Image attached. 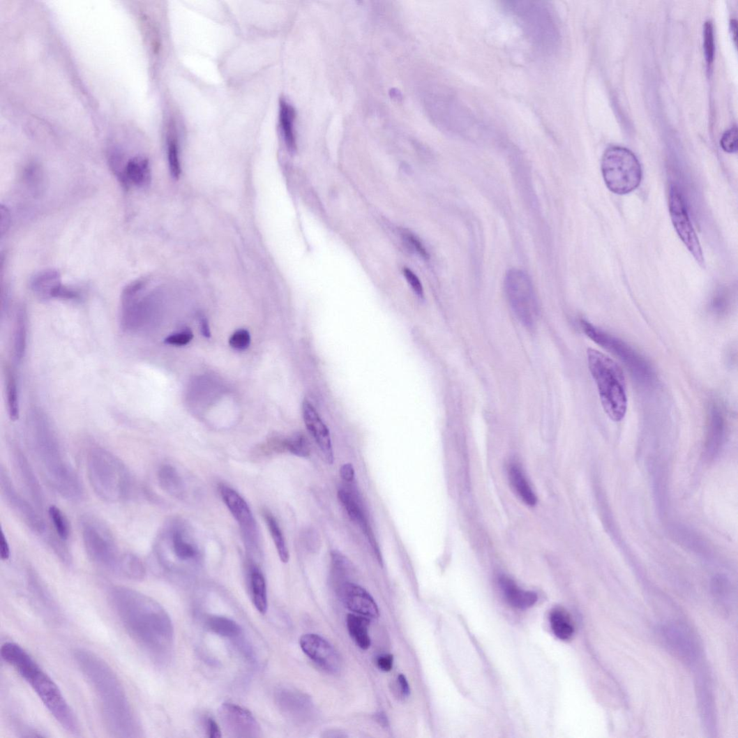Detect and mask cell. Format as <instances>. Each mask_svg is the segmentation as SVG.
<instances>
[{
    "label": "cell",
    "mask_w": 738,
    "mask_h": 738,
    "mask_svg": "<svg viewBox=\"0 0 738 738\" xmlns=\"http://www.w3.org/2000/svg\"><path fill=\"white\" fill-rule=\"evenodd\" d=\"M110 596L130 637L154 661H163L172 638L171 622L163 608L153 598L123 586L114 587Z\"/></svg>",
    "instance_id": "6da1fadb"
},
{
    "label": "cell",
    "mask_w": 738,
    "mask_h": 738,
    "mask_svg": "<svg viewBox=\"0 0 738 738\" xmlns=\"http://www.w3.org/2000/svg\"><path fill=\"white\" fill-rule=\"evenodd\" d=\"M74 659L98 698L106 729L112 736L138 737L142 728L114 670L91 651L77 649Z\"/></svg>",
    "instance_id": "7a4b0ae2"
},
{
    "label": "cell",
    "mask_w": 738,
    "mask_h": 738,
    "mask_svg": "<svg viewBox=\"0 0 738 738\" xmlns=\"http://www.w3.org/2000/svg\"><path fill=\"white\" fill-rule=\"evenodd\" d=\"M29 443L43 477L63 497L81 500L83 488L80 477L65 455L57 434L43 412L34 409L29 423Z\"/></svg>",
    "instance_id": "3957f363"
},
{
    "label": "cell",
    "mask_w": 738,
    "mask_h": 738,
    "mask_svg": "<svg viewBox=\"0 0 738 738\" xmlns=\"http://www.w3.org/2000/svg\"><path fill=\"white\" fill-rule=\"evenodd\" d=\"M0 656L31 686L61 728L74 735L80 732L76 714L59 688L24 648L8 642L0 649Z\"/></svg>",
    "instance_id": "277c9868"
},
{
    "label": "cell",
    "mask_w": 738,
    "mask_h": 738,
    "mask_svg": "<svg viewBox=\"0 0 738 738\" xmlns=\"http://www.w3.org/2000/svg\"><path fill=\"white\" fill-rule=\"evenodd\" d=\"M502 7L515 21L536 50L546 54L557 52L561 40L559 23L550 4L540 1H508L502 3Z\"/></svg>",
    "instance_id": "5b68a950"
},
{
    "label": "cell",
    "mask_w": 738,
    "mask_h": 738,
    "mask_svg": "<svg viewBox=\"0 0 738 738\" xmlns=\"http://www.w3.org/2000/svg\"><path fill=\"white\" fill-rule=\"evenodd\" d=\"M86 465L90 484L103 502L120 503L131 493L132 475L113 453L102 447H93L86 455Z\"/></svg>",
    "instance_id": "8992f818"
},
{
    "label": "cell",
    "mask_w": 738,
    "mask_h": 738,
    "mask_svg": "<svg viewBox=\"0 0 738 738\" xmlns=\"http://www.w3.org/2000/svg\"><path fill=\"white\" fill-rule=\"evenodd\" d=\"M587 356L602 407L611 420L619 422L625 417L628 404L622 369L613 359L597 350L589 349Z\"/></svg>",
    "instance_id": "52a82bcc"
},
{
    "label": "cell",
    "mask_w": 738,
    "mask_h": 738,
    "mask_svg": "<svg viewBox=\"0 0 738 738\" xmlns=\"http://www.w3.org/2000/svg\"><path fill=\"white\" fill-rule=\"evenodd\" d=\"M601 170L607 188L618 195L635 190L642 178V167L636 156L631 150L618 146L605 151Z\"/></svg>",
    "instance_id": "ba28073f"
},
{
    "label": "cell",
    "mask_w": 738,
    "mask_h": 738,
    "mask_svg": "<svg viewBox=\"0 0 738 738\" xmlns=\"http://www.w3.org/2000/svg\"><path fill=\"white\" fill-rule=\"evenodd\" d=\"M580 325L586 336L603 349L618 357L640 384L647 386L654 384L656 377L653 368L631 346L588 321L581 319Z\"/></svg>",
    "instance_id": "9c48e42d"
},
{
    "label": "cell",
    "mask_w": 738,
    "mask_h": 738,
    "mask_svg": "<svg viewBox=\"0 0 738 738\" xmlns=\"http://www.w3.org/2000/svg\"><path fill=\"white\" fill-rule=\"evenodd\" d=\"M84 547L91 560L99 567L118 573L121 555L110 529L97 518L85 515L81 520Z\"/></svg>",
    "instance_id": "30bf717a"
},
{
    "label": "cell",
    "mask_w": 738,
    "mask_h": 738,
    "mask_svg": "<svg viewBox=\"0 0 738 738\" xmlns=\"http://www.w3.org/2000/svg\"><path fill=\"white\" fill-rule=\"evenodd\" d=\"M505 291L509 305L517 318L532 327L538 316V305L532 282L524 271L510 270L505 278Z\"/></svg>",
    "instance_id": "8fae6325"
},
{
    "label": "cell",
    "mask_w": 738,
    "mask_h": 738,
    "mask_svg": "<svg viewBox=\"0 0 738 738\" xmlns=\"http://www.w3.org/2000/svg\"><path fill=\"white\" fill-rule=\"evenodd\" d=\"M0 490L5 502L25 525L37 535H45L47 527L37 508L33 506L15 488L10 477L1 467L0 469Z\"/></svg>",
    "instance_id": "7c38bea8"
},
{
    "label": "cell",
    "mask_w": 738,
    "mask_h": 738,
    "mask_svg": "<svg viewBox=\"0 0 738 738\" xmlns=\"http://www.w3.org/2000/svg\"><path fill=\"white\" fill-rule=\"evenodd\" d=\"M668 206L672 223L681 241L700 265L704 266L705 259L698 236L690 221L683 195L675 186L670 188Z\"/></svg>",
    "instance_id": "4fadbf2b"
},
{
    "label": "cell",
    "mask_w": 738,
    "mask_h": 738,
    "mask_svg": "<svg viewBox=\"0 0 738 738\" xmlns=\"http://www.w3.org/2000/svg\"><path fill=\"white\" fill-rule=\"evenodd\" d=\"M299 643L303 652L322 670L330 674L340 670V656L326 640L317 635L307 634L301 638Z\"/></svg>",
    "instance_id": "5bb4252c"
},
{
    "label": "cell",
    "mask_w": 738,
    "mask_h": 738,
    "mask_svg": "<svg viewBox=\"0 0 738 738\" xmlns=\"http://www.w3.org/2000/svg\"><path fill=\"white\" fill-rule=\"evenodd\" d=\"M220 716L225 730L234 737H256L259 735V726L246 709L224 704L220 709Z\"/></svg>",
    "instance_id": "9a60e30c"
},
{
    "label": "cell",
    "mask_w": 738,
    "mask_h": 738,
    "mask_svg": "<svg viewBox=\"0 0 738 738\" xmlns=\"http://www.w3.org/2000/svg\"><path fill=\"white\" fill-rule=\"evenodd\" d=\"M12 460L18 479L31 498L32 504L40 511L45 506V495L34 469L28 458L18 446L12 449Z\"/></svg>",
    "instance_id": "2e32d148"
},
{
    "label": "cell",
    "mask_w": 738,
    "mask_h": 738,
    "mask_svg": "<svg viewBox=\"0 0 738 738\" xmlns=\"http://www.w3.org/2000/svg\"><path fill=\"white\" fill-rule=\"evenodd\" d=\"M338 591L342 602L352 612L368 618L379 616L375 599L360 585L346 581L338 586Z\"/></svg>",
    "instance_id": "e0dca14e"
},
{
    "label": "cell",
    "mask_w": 738,
    "mask_h": 738,
    "mask_svg": "<svg viewBox=\"0 0 738 738\" xmlns=\"http://www.w3.org/2000/svg\"><path fill=\"white\" fill-rule=\"evenodd\" d=\"M302 414L306 426L319 446L324 460L329 465L333 464V449L328 427L324 424L314 406L308 400L303 402Z\"/></svg>",
    "instance_id": "ac0fdd59"
},
{
    "label": "cell",
    "mask_w": 738,
    "mask_h": 738,
    "mask_svg": "<svg viewBox=\"0 0 738 738\" xmlns=\"http://www.w3.org/2000/svg\"><path fill=\"white\" fill-rule=\"evenodd\" d=\"M707 411L705 451L708 459H714L717 457L725 441L727 417L723 408L717 402H711Z\"/></svg>",
    "instance_id": "d6986e66"
},
{
    "label": "cell",
    "mask_w": 738,
    "mask_h": 738,
    "mask_svg": "<svg viewBox=\"0 0 738 738\" xmlns=\"http://www.w3.org/2000/svg\"><path fill=\"white\" fill-rule=\"evenodd\" d=\"M220 492L224 503L244 533L253 538L255 534V522L245 499L234 489L225 485L220 486Z\"/></svg>",
    "instance_id": "ffe728a7"
},
{
    "label": "cell",
    "mask_w": 738,
    "mask_h": 738,
    "mask_svg": "<svg viewBox=\"0 0 738 738\" xmlns=\"http://www.w3.org/2000/svg\"><path fill=\"white\" fill-rule=\"evenodd\" d=\"M338 495L339 500L347 513H348L353 522L359 525L363 532H364L379 562L382 564V557L376 538L356 497L351 492L343 489L340 490Z\"/></svg>",
    "instance_id": "44dd1931"
},
{
    "label": "cell",
    "mask_w": 738,
    "mask_h": 738,
    "mask_svg": "<svg viewBox=\"0 0 738 738\" xmlns=\"http://www.w3.org/2000/svg\"><path fill=\"white\" fill-rule=\"evenodd\" d=\"M151 181V169L148 160L142 157L130 159L126 163L121 185L124 188L131 186H147Z\"/></svg>",
    "instance_id": "7402d4cb"
},
{
    "label": "cell",
    "mask_w": 738,
    "mask_h": 738,
    "mask_svg": "<svg viewBox=\"0 0 738 738\" xmlns=\"http://www.w3.org/2000/svg\"><path fill=\"white\" fill-rule=\"evenodd\" d=\"M31 287L40 299H57L58 292L62 287L61 276L55 270L40 272L33 278Z\"/></svg>",
    "instance_id": "603a6c76"
},
{
    "label": "cell",
    "mask_w": 738,
    "mask_h": 738,
    "mask_svg": "<svg viewBox=\"0 0 738 738\" xmlns=\"http://www.w3.org/2000/svg\"><path fill=\"white\" fill-rule=\"evenodd\" d=\"M27 580L29 588L38 603L48 614L56 618L59 617V610L55 601L45 584L33 570L28 571Z\"/></svg>",
    "instance_id": "cb8c5ba5"
},
{
    "label": "cell",
    "mask_w": 738,
    "mask_h": 738,
    "mask_svg": "<svg viewBox=\"0 0 738 738\" xmlns=\"http://www.w3.org/2000/svg\"><path fill=\"white\" fill-rule=\"evenodd\" d=\"M500 585L507 601L518 609H528L537 601V595L535 593L520 589L507 577L500 578Z\"/></svg>",
    "instance_id": "d4e9b609"
},
{
    "label": "cell",
    "mask_w": 738,
    "mask_h": 738,
    "mask_svg": "<svg viewBox=\"0 0 738 738\" xmlns=\"http://www.w3.org/2000/svg\"><path fill=\"white\" fill-rule=\"evenodd\" d=\"M295 117L296 112L293 106L287 100H281L280 102L279 121L282 134H283L286 145L291 153H294L296 149L294 133Z\"/></svg>",
    "instance_id": "484cf974"
},
{
    "label": "cell",
    "mask_w": 738,
    "mask_h": 738,
    "mask_svg": "<svg viewBox=\"0 0 738 738\" xmlns=\"http://www.w3.org/2000/svg\"><path fill=\"white\" fill-rule=\"evenodd\" d=\"M346 622L349 634L356 645L362 649H368L371 645V639L368 634L370 622L367 617L352 614L347 616Z\"/></svg>",
    "instance_id": "4316f807"
},
{
    "label": "cell",
    "mask_w": 738,
    "mask_h": 738,
    "mask_svg": "<svg viewBox=\"0 0 738 738\" xmlns=\"http://www.w3.org/2000/svg\"><path fill=\"white\" fill-rule=\"evenodd\" d=\"M27 314L24 308L18 310L14 327L13 348L15 359L20 361L25 356L27 345Z\"/></svg>",
    "instance_id": "83f0119b"
},
{
    "label": "cell",
    "mask_w": 738,
    "mask_h": 738,
    "mask_svg": "<svg viewBox=\"0 0 738 738\" xmlns=\"http://www.w3.org/2000/svg\"><path fill=\"white\" fill-rule=\"evenodd\" d=\"M117 574L129 580H141L146 575L144 564L136 555L124 553L120 557Z\"/></svg>",
    "instance_id": "f1b7e54d"
},
{
    "label": "cell",
    "mask_w": 738,
    "mask_h": 738,
    "mask_svg": "<svg viewBox=\"0 0 738 738\" xmlns=\"http://www.w3.org/2000/svg\"><path fill=\"white\" fill-rule=\"evenodd\" d=\"M158 479L162 489L168 494L179 497L183 493V483L175 467L170 465H163L159 469Z\"/></svg>",
    "instance_id": "f546056e"
},
{
    "label": "cell",
    "mask_w": 738,
    "mask_h": 738,
    "mask_svg": "<svg viewBox=\"0 0 738 738\" xmlns=\"http://www.w3.org/2000/svg\"><path fill=\"white\" fill-rule=\"evenodd\" d=\"M250 589L253 602L260 614H265L268 610L266 583L264 575L257 568L252 571L250 575Z\"/></svg>",
    "instance_id": "4dcf8cb0"
},
{
    "label": "cell",
    "mask_w": 738,
    "mask_h": 738,
    "mask_svg": "<svg viewBox=\"0 0 738 738\" xmlns=\"http://www.w3.org/2000/svg\"><path fill=\"white\" fill-rule=\"evenodd\" d=\"M509 476L512 485L523 502L528 506H535L536 497L522 470L518 467L512 465L509 469Z\"/></svg>",
    "instance_id": "1f68e13d"
},
{
    "label": "cell",
    "mask_w": 738,
    "mask_h": 738,
    "mask_svg": "<svg viewBox=\"0 0 738 738\" xmlns=\"http://www.w3.org/2000/svg\"><path fill=\"white\" fill-rule=\"evenodd\" d=\"M552 631L562 640H568L574 635L575 628L569 615L562 610L556 609L550 615Z\"/></svg>",
    "instance_id": "d6a6232c"
},
{
    "label": "cell",
    "mask_w": 738,
    "mask_h": 738,
    "mask_svg": "<svg viewBox=\"0 0 738 738\" xmlns=\"http://www.w3.org/2000/svg\"><path fill=\"white\" fill-rule=\"evenodd\" d=\"M264 518L280 559L284 563H287L289 560V552L287 546L285 538L283 533L281 532L277 520L273 515L269 512L264 513Z\"/></svg>",
    "instance_id": "836d02e7"
},
{
    "label": "cell",
    "mask_w": 738,
    "mask_h": 738,
    "mask_svg": "<svg viewBox=\"0 0 738 738\" xmlns=\"http://www.w3.org/2000/svg\"><path fill=\"white\" fill-rule=\"evenodd\" d=\"M210 631L225 638H235L241 635V628L235 622L223 617H212L207 621Z\"/></svg>",
    "instance_id": "e575fe53"
},
{
    "label": "cell",
    "mask_w": 738,
    "mask_h": 738,
    "mask_svg": "<svg viewBox=\"0 0 738 738\" xmlns=\"http://www.w3.org/2000/svg\"><path fill=\"white\" fill-rule=\"evenodd\" d=\"M6 393L8 415L12 421H16L20 416L18 387L14 373L10 370L6 377Z\"/></svg>",
    "instance_id": "d590c367"
},
{
    "label": "cell",
    "mask_w": 738,
    "mask_h": 738,
    "mask_svg": "<svg viewBox=\"0 0 738 738\" xmlns=\"http://www.w3.org/2000/svg\"><path fill=\"white\" fill-rule=\"evenodd\" d=\"M666 635L671 646L686 657L692 654L693 643L691 638L680 628H668Z\"/></svg>",
    "instance_id": "8d00e7d4"
},
{
    "label": "cell",
    "mask_w": 738,
    "mask_h": 738,
    "mask_svg": "<svg viewBox=\"0 0 738 738\" xmlns=\"http://www.w3.org/2000/svg\"><path fill=\"white\" fill-rule=\"evenodd\" d=\"M282 448L299 458H307L311 453L310 444L303 434L297 432L281 444Z\"/></svg>",
    "instance_id": "74e56055"
},
{
    "label": "cell",
    "mask_w": 738,
    "mask_h": 738,
    "mask_svg": "<svg viewBox=\"0 0 738 738\" xmlns=\"http://www.w3.org/2000/svg\"><path fill=\"white\" fill-rule=\"evenodd\" d=\"M172 547L176 556L183 561L189 560L197 556V550L189 543L179 530L172 534Z\"/></svg>",
    "instance_id": "f35d334b"
},
{
    "label": "cell",
    "mask_w": 738,
    "mask_h": 738,
    "mask_svg": "<svg viewBox=\"0 0 738 738\" xmlns=\"http://www.w3.org/2000/svg\"><path fill=\"white\" fill-rule=\"evenodd\" d=\"M48 513L57 536L63 541H68L70 536V526L67 516L56 506H50Z\"/></svg>",
    "instance_id": "ab89813d"
},
{
    "label": "cell",
    "mask_w": 738,
    "mask_h": 738,
    "mask_svg": "<svg viewBox=\"0 0 738 738\" xmlns=\"http://www.w3.org/2000/svg\"><path fill=\"white\" fill-rule=\"evenodd\" d=\"M167 156L171 174L175 179L181 175V165L179 160V145L174 137H170L168 141Z\"/></svg>",
    "instance_id": "60d3db41"
},
{
    "label": "cell",
    "mask_w": 738,
    "mask_h": 738,
    "mask_svg": "<svg viewBox=\"0 0 738 738\" xmlns=\"http://www.w3.org/2000/svg\"><path fill=\"white\" fill-rule=\"evenodd\" d=\"M730 308V298L725 292H719L716 294L711 301L710 310L716 317H722L726 316Z\"/></svg>",
    "instance_id": "b9f144b4"
},
{
    "label": "cell",
    "mask_w": 738,
    "mask_h": 738,
    "mask_svg": "<svg viewBox=\"0 0 738 738\" xmlns=\"http://www.w3.org/2000/svg\"><path fill=\"white\" fill-rule=\"evenodd\" d=\"M704 48L706 61L708 65H711L714 57V30L711 21H707L704 29Z\"/></svg>",
    "instance_id": "7bdbcfd3"
},
{
    "label": "cell",
    "mask_w": 738,
    "mask_h": 738,
    "mask_svg": "<svg viewBox=\"0 0 738 738\" xmlns=\"http://www.w3.org/2000/svg\"><path fill=\"white\" fill-rule=\"evenodd\" d=\"M250 342V335L248 331L244 329L234 332L229 340L232 348L237 351H245L248 349Z\"/></svg>",
    "instance_id": "ee69618b"
},
{
    "label": "cell",
    "mask_w": 738,
    "mask_h": 738,
    "mask_svg": "<svg viewBox=\"0 0 738 738\" xmlns=\"http://www.w3.org/2000/svg\"><path fill=\"white\" fill-rule=\"evenodd\" d=\"M721 145L726 153H736L737 150V128L736 126L732 127L723 135Z\"/></svg>",
    "instance_id": "f6af8a7d"
},
{
    "label": "cell",
    "mask_w": 738,
    "mask_h": 738,
    "mask_svg": "<svg viewBox=\"0 0 738 738\" xmlns=\"http://www.w3.org/2000/svg\"><path fill=\"white\" fill-rule=\"evenodd\" d=\"M193 338V333L190 330H185L170 335L165 339V342L171 345L183 346L188 344Z\"/></svg>",
    "instance_id": "bcb514c9"
},
{
    "label": "cell",
    "mask_w": 738,
    "mask_h": 738,
    "mask_svg": "<svg viewBox=\"0 0 738 738\" xmlns=\"http://www.w3.org/2000/svg\"><path fill=\"white\" fill-rule=\"evenodd\" d=\"M403 273L412 289L414 290L417 295L422 297L423 296V288L418 276L408 269H405Z\"/></svg>",
    "instance_id": "7dc6e473"
},
{
    "label": "cell",
    "mask_w": 738,
    "mask_h": 738,
    "mask_svg": "<svg viewBox=\"0 0 738 738\" xmlns=\"http://www.w3.org/2000/svg\"><path fill=\"white\" fill-rule=\"evenodd\" d=\"M405 239L408 244L414 248L416 252L423 257L428 258L429 257L428 252L425 249L423 244L419 240V239L411 234H405Z\"/></svg>",
    "instance_id": "c3c4849f"
},
{
    "label": "cell",
    "mask_w": 738,
    "mask_h": 738,
    "mask_svg": "<svg viewBox=\"0 0 738 738\" xmlns=\"http://www.w3.org/2000/svg\"><path fill=\"white\" fill-rule=\"evenodd\" d=\"M394 658L393 655L384 654L379 656L377 659L378 668L384 672H389L393 667Z\"/></svg>",
    "instance_id": "681fc988"
},
{
    "label": "cell",
    "mask_w": 738,
    "mask_h": 738,
    "mask_svg": "<svg viewBox=\"0 0 738 738\" xmlns=\"http://www.w3.org/2000/svg\"><path fill=\"white\" fill-rule=\"evenodd\" d=\"M11 555L10 547L4 532L1 531V537H0V556L3 560H8L10 559Z\"/></svg>",
    "instance_id": "f907efd6"
},
{
    "label": "cell",
    "mask_w": 738,
    "mask_h": 738,
    "mask_svg": "<svg viewBox=\"0 0 738 738\" xmlns=\"http://www.w3.org/2000/svg\"><path fill=\"white\" fill-rule=\"evenodd\" d=\"M0 214H1V223H0V227H1V234L3 236L7 233L10 225V213L8 209L1 205L0 209Z\"/></svg>",
    "instance_id": "816d5d0a"
},
{
    "label": "cell",
    "mask_w": 738,
    "mask_h": 738,
    "mask_svg": "<svg viewBox=\"0 0 738 738\" xmlns=\"http://www.w3.org/2000/svg\"><path fill=\"white\" fill-rule=\"evenodd\" d=\"M340 474L341 479L345 482L352 483L354 480L355 470L352 464L343 465L340 469Z\"/></svg>",
    "instance_id": "f5cc1de1"
},
{
    "label": "cell",
    "mask_w": 738,
    "mask_h": 738,
    "mask_svg": "<svg viewBox=\"0 0 738 738\" xmlns=\"http://www.w3.org/2000/svg\"><path fill=\"white\" fill-rule=\"evenodd\" d=\"M206 730L208 736L210 738H220L222 737V732L218 724L212 718L207 720Z\"/></svg>",
    "instance_id": "db71d44e"
},
{
    "label": "cell",
    "mask_w": 738,
    "mask_h": 738,
    "mask_svg": "<svg viewBox=\"0 0 738 738\" xmlns=\"http://www.w3.org/2000/svg\"><path fill=\"white\" fill-rule=\"evenodd\" d=\"M398 681L402 696L408 698L410 693V688L406 677L403 675H400Z\"/></svg>",
    "instance_id": "11a10c76"
},
{
    "label": "cell",
    "mask_w": 738,
    "mask_h": 738,
    "mask_svg": "<svg viewBox=\"0 0 738 738\" xmlns=\"http://www.w3.org/2000/svg\"><path fill=\"white\" fill-rule=\"evenodd\" d=\"M375 719L377 722L382 725L383 728L389 726V721L386 715L384 712H379L375 715Z\"/></svg>",
    "instance_id": "9f6ffc18"
},
{
    "label": "cell",
    "mask_w": 738,
    "mask_h": 738,
    "mask_svg": "<svg viewBox=\"0 0 738 738\" xmlns=\"http://www.w3.org/2000/svg\"><path fill=\"white\" fill-rule=\"evenodd\" d=\"M202 333L206 338H209L211 336L209 322L206 318L202 319Z\"/></svg>",
    "instance_id": "6f0895ef"
}]
</instances>
